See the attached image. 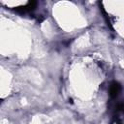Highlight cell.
Returning a JSON list of instances; mask_svg holds the SVG:
<instances>
[{
  "label": "cell",
  "instance_id": "6da1fadb",
  "mask_svg": "<svg viewBox=\"0 0 124 124\" xmlns=\"http://www.w3.org/2000/svg\"><path fill=\"white\" fill-rule=\"evenodd\" d=\"M120 90H121V86L119 85L118 82L112 81L110 83V85H109V95H110L111 98H115L119 94Z\"/></svg>",
  "mask_w": 124,
  "mask_h": 124
}]
</instances>
